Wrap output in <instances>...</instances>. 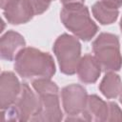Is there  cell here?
Instances as JSON below:
<instances>
[{
  "label": "cell",
  "instance_id": "cell-6",
  "mask_svg": "<svg viewBox=\"0 0 122 122\" xmlns=\"http://www.w3.org/2000/svg\"><path fill=\"white\" fill-rule=\"evenodd\" d=\"M62 105L69 116L82 115L87 104L88 94L84 87L79 84H71L61 91Z\"/></svg>",
  "mask_w": 122,
  "mask_h": 122
},
{
  "label": "cell",
  "instance_id": "cell-10",
  "mask_svg": "<svg viewBox=\"0 0 122 122\" xmlns=\"http://www.w3.org/2000/svg\"><path fill=\"white\" fill-rule=\"evenodd\" d=\"M109 112V106L104 100L95 94L88 96L87 104L82 112V117L85 121L101 122L106 121Z\"/></svg>",
  "mask_w": 122,
  "mask_h": 122
},
{
  "label": "cell",
  "instance_id": "cell-15",
  "mask_svg": "<svg viewBox=\"0 0 122 122\" xmlns=\"http://www.w3.org/2000/svg\"><path fill=\"white\" fill-rule=\"evenodd\" d=\"M32 88L38 95L44 93H58L59 89L57 85L51 81V78H36L32 80Z\"/></svg>",
  "mask_w": 122,
  "mask_h": 122
},
{
  "label": "cell",
  "instance_id": "cell-18",
  "mask_svg": "<svg viewBox=\"0 0 122 122\" xmlns=\"http://www.w3.org/2000/svg\"><path fill=\"white\" fill-rule=\"evenodd\" d=\"M102 1H104L105 3L114 7L116 9H118L119 7L122 6V0H102Z\"/></svg>",
  "mask_w": 122,
  "mask_h": 122
},
{
  "label": "cell",
  "instance_id": "cell-8",
  "mask_svg": "<svg viewBox=\"0 0 122 122\" xmlns=\"http://www.w3.org/2000/svg\"><path fill=\"white\" fill-rule=\"evenodd\" d=\"M21 86L16 75L11 71H3L0 77V107L2 111L8 110L17 100Z\"/></svg>",
  "mask_w": 122,
  "mask_h": 122
},
{
  "label": "cell",
  "instance_id": "cell-16",
  "mask_svg": "<svg viewBox=\"0 0 122 122\" xmlns=\"http://www.w3.org/2000/svg\"><path fill=\"white\" fill-rule=\"evenodd\" d=\"M25 1L29 5L34 15H39L45 12L49 9L51 2V0H25Z\"/></svg>",
  "mask_w": 122,
  "mask_h": 122
},
{
  "label": "cell",
  "instance_id": "cell-1",
  "mask_svg": "<svg viewBox=\"0 0 122 122\" xmlns=\"http://www.w3.org/2000/svg\"><path fill=\"white\" fill-rule=\"evenodd\" d=\"M14 69L22 78L27 79L51 78L55 73L52 56L31 47L24 48L17 54Z\"/></svg>",
  "mask_w": 122,
  "mask_h": 122
},
{
  "label": "cell",
  "instance_id": "cell-22",
  "mask_svg": "<svg viewBox=\"0 0 122 122\" xmlns=\"http://www.w3.org/2000/svg\"><path fill=\"white\" fill-rule=\"evenodd\" d=\"M120 29H121V31H122V17H121V20H120Z\"/></svg>",
  "mask_w": 122,
  "mask_h": 122
},
{
  "label": "cell",
  "instance_id": "cell-12",
  "mask_svg": "<svg viewBox=\"0 0 122 122\" xmlns=\"http://www.w3.org/2000/svg\"><path fill=\"white\" fill-rule=\"evenodd\" d=\"M3 13L7 21L12 25L25 24L34 15L25 0H18L10 4L3 10Z\"/></svg>",
  "mask_w": 122,
  "mask_h": 122
},
{
  "label": "cell",
  "instance_id": "cell-20",
  "mask_svg": "<svg viewBox=\"0 0 122 122\" xmlns=\"http://www.w3.org/2000/svg\"><path fill=\"white\" fill-rule=\"evenodd\" d=\"M18 0H0V7L2 10H5L8 6H10V4L16 2Z\"/></svg>",
  "mask_w": 122,
  "mask_h": 122
},
{
  "label": "cell",
  "instance_id": "cell-4",
  "mask_svg": "<svg viewBox=\"0 0 122 122\" xmlns=\"http://www.w3.org/2000/svg\"><path fill=\"white\" fill-rule=\"evenodd\" d=\"M52 50L61 72L68 75L74 74L81 59V44L78 39L72 35L63 33L55 40Z\"/></svg>",
  "mask_w": 122,
  "mask_h": 122
},
{
  "label": "cell",
  "instance_id": "cell-13",
  "mask_svg": "<svg viewBox=\"0 0 122 122\" xmlns=\"http://www.w3.org/2000/svg\"><path fill=\"white\" fill-rule=\"evenodd\" d=\"M92 11L95 19L102 25H110L116 21L119 11L118 9L105 3L104 1H97L92 7Z\"/></svg>",
  "mask_w": 122,
  "mask_h": 122
},
{
  "label": "cell",
  "instance_id": "cell-5",
  "mask_svg": "<svg viewBox=\"0 0 122 122\" xmlns=\"http://www.w3.org/2000/svg\"><path fill=\"white\" fill-rule=\"evenodd\" d=\"M38 107L39 97L34 94L27 83H23L17 100L11 107L6 110L8 119L18 121L30 120L37 112Z\"/></svg>",
  "mask_w": 122,
  "mask_h": 122
},
{
  "label": "cell",
  "instance_id": "cell-21",
  "mask_svg": "<svg viewBox=\"0 0 122 122\" xmlns=\"http://www.w3.org/2000/svg\"><path fill=\"white\" fill-rule=\"evenodd\" d=\"M119 100H120V102H121V104H122V92H120V97H119Z\"/></svg>",
  "mask_w": 122,
  "mask_h": 122
},
{
  "label": "cell",
  "instance_id": "cell-11",
  "mask_svg": "<svg viewBox=\"0 0 122 122\" xmlns=\"http://www.w3.org/2000/svg\"><path fill=\"white\" fill-rule=\"evenodd\" d=\"M101 66L95 56L92 54H85L77 67L78 78L85 84H93L97 81L101 73Z\"/></svg>",
  "mask_w": 122,
  "mask_h": 122
},
{
  "label": "cell",
  "instance_id": "cell-14",
  "mask_svg": "<svg viewBox=\"0 0 122 122\" xmlns=\"http://www.w3.org/2000/svg\"><path fill=\"white\" fill-rule=\"evenodd\" d=\"M99 90L107 98H115L122 92V81L120 76L113 71H108L99 84Z\"/></svg>",
  "mask_w": 122,
  "mask_h": 122
},
{
  "label": "cell",
  "instance_id": "cell-3",
  "mask_svg": "<svg viewBox=\"0 0 122 122\" xmlns=\"http://www.w3.org/2000/svg\"><path fill=\"white\" fill-rule=\"evenodd\" d=\"M94 56L105 71H117L122 67V55L118 36L109 32L100 33L92 43Z\"/></svg>",
  "mask_w": 122,
  "mask_h": 122
},
{
  "label": "cell",
  "instance_id": "cell-19",
  "mask_svg": "<svg viewBox=\"0 0 122 122\" xmlns=\"http://www.w3.org/2000/svg\"><path fill=\"white\" fill-rule=\"evenodd\" d=\"M63 6L68 5H74V4H83L85 0H60Z\"/></svg>",
  "mask_w": 122,
  "mask_h": 122
},
{
  "label": "cell",
  "instance_id": "cell-9",
  "mask_svg": "<svg viewBox=\"0 0 122 122\" xmlns=\"http://www.w3.org/2000/svg\"><path fill=\"white\" fill-rule=\"evenodd\" d=\"M25 39L20 33L14 30H8L0 40L1 58L7 61L15 60L17 54L25 48Z\"/></svg>",
  "mask_w": 122,
  "mask_h": 122
},
{
  "label": "cell",
  "instance_id": "cell-7",
  "mask_svg": "<svg viewBox=\"0 0 122 122\" xmlns=\"http://www.w3.org/2000/svg\"><path fill=\"white\" fill-rule=\"evenodd\" d=\"M39 107L30 121L53 122L61 121L63 112L59 105L58 93H44L38 95Z\"/></svg>",
  "mask_w": 122,
  "mask_h": 122
},
{
  "label": "cell",
  "instance_id": "cell-17",
  "mask_svg": "<svg viewBox=\"0 0 122 122\" xmlns=\"http://www.w3.org/2000/svg\"><path fill=\"white\" fill-rule=\"evenodd\" d=\"M109 112L106 121H114L121 122L122 121V111L118 107V105L114 102H108Z\"/></svg>",
  "mask_w": 122,
  "mask_h": 122
},
{
  "label": "cell",
  "instance_id": "cell-2",
  "mask_svg": "<svg viewBox=\"0 0 122 122\" xmlns=\"http://www.w3.org/2000/svg\"><path fill=\"white\" fill-rule=\"evenodd\" d=\"M60 18L63 25L83 41H90L98 30V27L90 16L88 8L83 4L64 6Z\"/></svg>",
  "mask_w": 122,
  "mask_h": 122
}]
</instances>
